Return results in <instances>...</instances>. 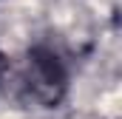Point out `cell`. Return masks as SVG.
Masks as SVG:
<instances>
[{
  "label": "cell",
  "mask_w": 122,
  "mask_h": 119,
  "mask_svg": "<svg viewBox=\"0 0 122 119\" xmlns=\"http://www.w3.org/2000/svg\"><path fill=\"white\" fill-rule=\"evenodd\" d=\"M23 96L43 105L57 108L62 96L68 94V65L51 45H31L26 54L23 77H20Z\"/></svg>",
  "instance_id": "obj_1"
},
{
  "label": "cell",
  "mask_w": 122,
  "mask_h": 119,
  "mask_svg": "<svg viewBox=\"0 0 122 119\" xmlns=\"http://www.w3.org/2000/svg\"><path fill=\"white\" fill-rule=\"evenodd\" d=\"M6 68H9V60H6V54H3V51H0V79H3Z\"/></svg>",
  "instance_id": "obj_2"
}]
</instances>
